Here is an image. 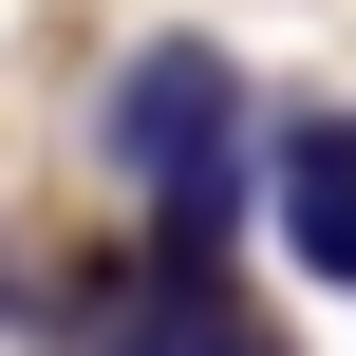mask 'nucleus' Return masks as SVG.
<instances>
[{
	"mask_svg": "<svg viewBox=\"0 0 356 356\" xmlns=\"http://www.w3.org/2000/svg\"><path fill=\"white\" fill-rule=\"evenodd\" d=\"M94 150H113L131 188L225 169V150H244V56H225V38H131V56H113V94H94Z\"/></svg>",
	"mask_w": 356,
	"mask_h": 356,
	"instance_id": "nucleus-1",
	"label": "nucleus"
},
{
	"mask_svg": "<svg viewBox=\"0 0 356 356\" xmlns=\"http://www.w3.org/2000/svg\"><path fill=\"white\" fill-rule=\"evenodd\" d=\"M263 225H282L300 282H338V300H356V113H338V94L282 113V150H263Z\"/></svg>",
	"mask_w": 356,
	"mask_h": 356,
	"instance_id": "nucleus-2",
	"label": "nucleus"
},
{
	"mask_svg": "<svg viewBox=\"0 0 356 356\" xmlns=\"http://www.w3.org/2000/svg\"><path fill=\"white\" fill-rule=\"evenodd\" d=\"M0 282H19V263H0Z\"/></svg>",
	"mask_w": 356,
	"mask_h": 356,
	"instance_id": "nucleus-4",
	"label": "nucleus"
},
{
	"mask_svg": "<svg viewBox=\"0 0 356 356\" xmlns=\"http://www.w3.org/2000/svg\"><path fill=\"white\" fill-rule=\"evenodd\" d=\"M207 356H282V338H263V319H225V338H207Z\"/></svg>",
	"mask_w": 356,
	"mask_h": 356,
	"instance_id": "nucleus-3",
	"label": "nucleus"
}]
</instances>
